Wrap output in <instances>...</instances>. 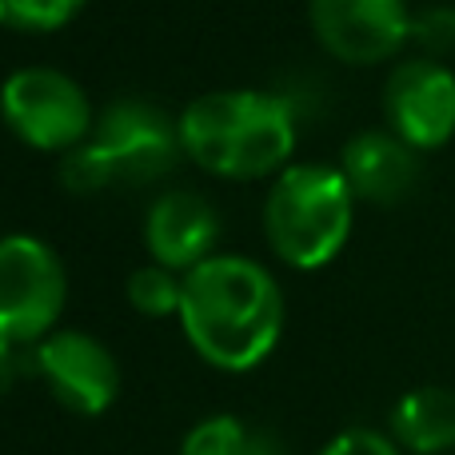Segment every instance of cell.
I'll use <instances>...</instances> for the list:
<instances>
[{
	"label": "cell",
	"instance_id": "obj_16",
	"mask_svg": "<svg viewBox=\"0 0 455 455\" xmlns=\"http://www.w3.org/2000/svg\"><path fill=\"white\" fill-rule=\"evenodd\" d=\"M411 44H419V56H432V60L451 56L455 52V8L432 4L411 16Z\"/></svg>",
	"mask_w": 455,
	"mask_h": 455
},
{
	"label": "cell",
	"instance_id": "obj_18",
	"mask_svg": "<svg viewBox=\"0 0 455 455\" xmlns=\"http://www.w3.org/2000/svg\"><path fill=\"white\" fill-rule=\"evenodd\" d=\"M28 371H36L32 368V355H28V347H20V344H8V339H0V400H4L8 392H12L16 384H20Z\"/></svg>",
	"mask_w": 455,
	"mask_h": 455
},
{
	"label": "cell",
	"instance_id": "obj_3",
	"mask_svg": "<svg viewBox=\"0 0 455 455\" xmlns=\"http://www.w3.org/2000/svg\"><path fill=\"white\" fill-rule=\"evenodd\" d=\"M184 156L180 120L148 100H116L96 116L80 148L64 152L60 180L76 196H96L112 184H148L168 176Z\"/></svg>",
	"mask_w": 455,
	"mask_h": 455
},
{
	"label": "cell",
	"instance_id": "obj_19",
	"mask_svg": "<svg viewBox=\"0 0 455 455\" xmlns=\"http://www.w3.org/2000/svg\"><path fill=\"white\" fill-rule=\"evenodd\" d=\"M243 455H288V448H283L272 432H248V448H243Z\"/></svg>",
	"mask_w": 455,
	"mask_h": 455
},
{
	"label": "cell",
	"instance_id": "obj_5",
	"mask_svg": "<svg viewBox=\"0 0 455 455\" xmlns=\"http://www.w3.org/2000/svg\"><path fill=\"white\" fill-rule=\"evenodd\" d=\"M68 299V272L52 243L40 235H4L0 240V339L36 347L56 331Z\"/></svg>",
	"mask_w": 455,
	"mask_h": 455
},
{
	"label": "cell",
	"instance_id": "obj_6",
	"mask_svg": "<svg viewBox=\"0 0 455 455\" xmlns=\"http://www.w3.org/2000/svg\"><path fill=\"white\" fill-rule=\"evenodd\" d=\"M0 116L8 132L40 152H72L92 136L96 112L88 92L56 68H20L0 88Z\"/></svg>",
	"mask_w": 455,
	"mask_h": 455
},
{
	"label": "cell",
	"instance_id": "obj_8",
	"mask_svg": "<svg viewBox=\"0 0 455 455\" xmlns=\"http://www.w3.org/2000/svg\"><path fill=\"white\" fill-rule=\"evenodd\" d=\"M408 0H307V20L323 52L344 64H384L411 44Z\"/></svg>",
	"mask_w": 455,
	"mask_h": 455
},
{
	"label": "cell",
	"instance_id": "obj_4",
	"mask_svg": "<svg viewBox=\"0 0 455 455\" xmlns=\"http://www.w3.org/2000/svg\"><path fill=\"white\" fill-rule=\"evenodd\" d=\"M355 192L339 168L288 164L264 200L267 248L296 272H315L344 251L352 235Z\"/></svg>",
	"mask_w": 455,
	"mask_h": 455
},
{
	"label": "cell",
	"instance_id": "obj_2",
	"mask_svg": "<svg viewBox=\"0 0 455 455\" xmlns=\"http://www.w3.org/2000/svg\"><path fill=\"white\" fill-rule=\"evenodd\" d=\"M184 156L224 180H259L283 172L296 152V116L288 100L251 88L204 92L180 116Z\"/></svg>",
	"mask_w": 455,
	"mask_h": 455
},
{
	"label": "cell",
	"instance_id": "obj_7",
	"mask_svg": "<svg viewBox=\"0 0 455 455\" xmlns=\"http://www.w3.org/2000/svg\"><path fill=\"white\" fill-rule=\"evenodd\" d=\"M32 368L72 416H104L120 395V363L104 339L80 328H56L32 347Z\"/></svg>",
	"mask_w": 455,
	"mask_h": 455
},
{
	"label": "cell",
	"instance_id": "obj_10",
	"mask_svg": "<svg viewBox=\"0 0 455 455\" xmlns=\"http://www.w3.org/2000/svg\"><path fill=\"white\" fill-rule=\"evenodd\" d=\"M216 240H220V212L212 200L192 188L160 192L144 216V248L152 264H164L180 275L216 256Z\"/></svg>",
	"mask_w": 455,
	"mask_h": 455
},
{
	"label": "cell",
	"instance_id": "obj_9",
	"mask_svg": "<svg viewBox=\"0 0 455 455\" xmlns=\"http://www.w3.org/2000/svg\"><path fill=\"white\" fill-rule=\"evenodd\" d=\"M384 116L400 140L432 152L455 136V72L432 56H411L384 84Z\"/></svg>",
	"mask_w": 455,
	"mask_h": 455
},
{
	"label": "cell",
	"instance_id": "obj_15",
	"mask_svg": "<svg viewBox=\"0 0 455 455\" xmlns=\"http://www.w3.org/2000/svg\"><path fill=\"white\" fill-rule=\"evenodd\" d=\"M243 448H248L243 419L216 411V416H204L200 424H192V432L180 443V455H243Z\"/></svg>",
	"mask_w": 455,
	"mask_h": 455
},
{
	"label": "cell",
	"instance_id": "obj_14",
	"mask_svg": "<svg viewBox=\"0 0 455 455\" xmlns=\"http://www.w3.org/2000/svg\"><path fill=\"white\" fill-rule=\"evenodd\" d=\"M88 0H0V28L28 32V36H44V32H60L84 12Z\"/></svg>",
	"mask_w": 455,
	"mask_h": 455
},
{
	"label": "cell",
	"instance_id": "obj_11",
	"mask_svg": "<svg viewBox=\"0 0 455 455\" xmlns=\"http://www.w3.org/2000/svg\"><path fill=\"white\" fill-rule=\"evenodd\" d=\"M339 172L363 204H400L419 184V152L392 128H368L344 144Z\"/></svg>",
	"mask_w": 455,
	"mask_h": 455
},
{
	"label": "cell",
	"instance_id": "obj_13",
	"mask_svg": "<svg viewBox=\"0 0 455 455\" xmlns=\"http://www.w3.org/2000/svg\"><path fill=\"white\" fill-rule=\"evenodd\" d=\"M184 296V275L164 264H144L128 275V304L148 320H164V315H180Z\"/></svg>",
	"mask_w": 455,
	"mask_h": 455
},
{
	"label": "cell",
	"instance_id": "obj_12",
	"mask_svg": "<svg viewBox=\"0 0 455 455\" xmlns=\"http://www.w3.org/2000/svg\"><path fill=\"white\" fill-rule=\"evenodd\" d=\"M392 440L411 455L455 451V387H411L392 408Z\"/></svg>",
	"mask_w": 455,
	"mask_h": 455
},
{
	"label": "cell",
	"instance_id": "obj_1",
	"mask_svg": "<svg viewBox=\"0 0 455 455\" xmlns=\"http://www.w3.org/2000/svg\"><path fill=\"white\" fill-rule=\"evenodd\" d=\"M180 328L192 352L216 371H251L283 336V291L248 256H208L184 272Z\"/></svg>",
	"mask_w": 455,
	"mask_h": 455
},
{
	"label": "cell",
	"instance_id": "obj_17",
	"mask_svg": "<svg viewBox=\"0 0 455 455\" xmlns=\"http://www.w3.org/2000/svg\"><path fill=\"white\" fill-rule=\"evenodd\" d=\"M320 455H403V448L384 432H371V427H352V432H339L336 440L323 443Z\"/></svg>",
	"mask_w": 455,
	"mask_h": 455
}]
</instances>
